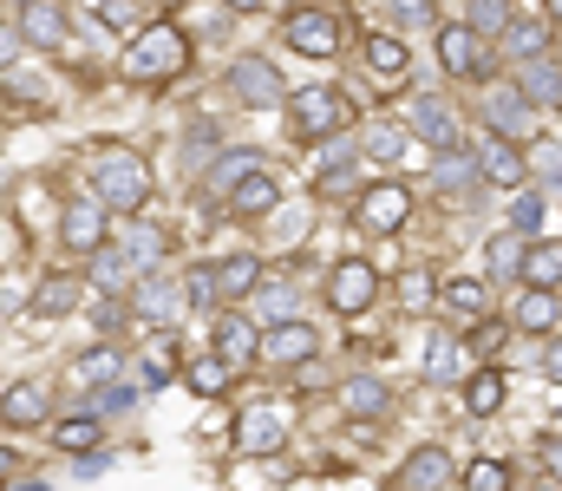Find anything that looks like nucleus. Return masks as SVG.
<instances>
[{"mask_svg": "<svg viewBox=\"0 0 562 491\" xmlns=\"http://www.w3.org/2000/svg\"><path fill=\"white\" fill-rule=\"evenodd\" d=\"M183 66H190V40H183V26H177V20H157V26H144L138 40L125 46V79H132V86L177 79Z\"/></svg>", "mask_w": 562, "mask_h": 491, "instance_id": "f257e3e1", "label": "nucleus"}, {"mask_svg": "<svg viewBox=\"0 0 562 491\" xmlns=\"http://www.w3.org/2000/svg\"><path fill=\"white\" fill-rule=\"evenodd\" d=\"M99 203L138 216L144 203H150V164H144L138 152H105V158H99Z\"/></svg>", "mask_w": 562, "mask_h": 491, "instance_id": "f03ea898", "label": "nucleus"}, {"mask_svg": "<svg viewBox=\"0 0 562 491\" xmlns=\"http://www.w3.org/2000/svg\"><path fill=\"white\" fill-rule=\"evenodd\" d=\"M288 105H294V132H301V138H334V132L353 119V105H347L334 86H307V92H294Z\"/></svg>", "mask_w": 562, "mask_h": 491, "instance_id": "7ed1b4c3", "label": "nucleus"}, {"mask_svg": "<svg viewBox=\"0 0 562 491\" xmlns=\"http://www.w3.org/2000/svg\"><path fill=\"white\" fill-rule=\"evenodd\" d=\"M327 302H334V315H360V309H373V302H380V276H373V263H360V256L334 263V276H327Z\"/></svg>", "mask_w": 562, "mask_h": 491, "instance_id": "20e7f679", "label": "nucleus"}, {"mask_svg": "<svg viewBox=\"0 0 562 491\" xmlns=\"http://www.w3.org/2000/svg\"><path fill=\"white\" fill-rule=\"evenodd\" d=\"M406 216H413V190H406V183H373V190H360V230H367V236H393Z\"/></svg>", "mask_w": 562, "mask_h": 491, "instance_id": "39448f33", "label": "nucleus"}, {"mask_svg": "<svg viewBox=\"0 0 562 491\" xmlns=\"http://www.w3.org/2000/svg\"><path fill=\"white\" fill-rule=\"evenodd\" d=\"M281 33H288L294 53H321V59L340 46V20H334L327 7H294V13L281 20Z\"/></svg>", "mask_w": 562, "mask_h": 491, "instance_id": "423d86ee", "label": "nucleus"}, {"mask_svg": "<svg viewBox=\"0 0 562 491\" xmlns=\"http://www.w3.org/2000/svg\"><path fill=\"white\" fill-rule=\"evenodd\" d=\"M59 243L79 249V256H99L105 249V203L99 197H72L66 216H59Z\"/></svg>", "mask_w": 562, "mask_h": 491, "instance_id": "0eeeda50", "label": "nucleus"}, {"mask_svg": "<svg viewBox=\"0 0 562 491\" xmlns=\"http://www.w3.org/2000/svg\"><path fill=\"white\" fill-rule=\"evenodd\" d=\"M438 59H445L451 79H477V72H491V53H484V40H477L471 26H438Z\"/></svg>", "mask_w": 562, "mask_h": 491, "instance_id": "6e6552de", "label": "nucleus"}, {"mask_svg": "<svg viewBox=\"0 0 562 491\" xmlns=\"http://www.w3.org/2000/svg\"><path fill=\"white\" fill-rule=\"evenodd\" d=\"M471 158H477V177H491V183H524L530 177V158L517 152V138H497V132H484L471 145Z\"/></svg>", "mask_w": 562, "mask_h": 491, "instance_id": "1a4fd4ad", "label": "nucleus"}, {"mask_svg": "<svg viewBox=\"0 0 562 491\" xmlns=\"http://www.w3.org/2000/svg\"><path fill=\"white\" fill-rule=\"evenodd\" d=\"M229 92H236L243 105H276L281 99V72L262 59V53H243V59L229 66Z\"/></svg>", "mask_w": 562, "mask_h": 491, "instance_id": "9d476101", "label": "nucleus"}, {"mask_svg": "<svg viewBox=\"0 0 562 491\" xmlns=\"http://www.w3.org/2000/svg\"><path fill=\"white\" fill-rule=\"evenodd\" d=\"M276 446H281V413L269 400L243 406V420H236V453H243V459H262V453H276Z\"/></svg>", "mask_w": 562, "mask_h": 491, "instance_id": "9b49d317", "label": "nucleus"}, {"mask_svg": "<svg viewBox=\"0 0 562 491\" xmlns=\"http://www.w3.org/2000/svg\"><path fill=\"white\" fill-rule=\"evenodd\" d=\"M530 112H537V105H530L517 86H491V92H484V119H491L497 138H530Z\"/></svg>", "mask_w": 562, "mask_h": 491, "instance_id": "f8f14e48", "label": "nucleus"}, {"mask_svg": "<svg viewBox=\"0 0 562 491\" xmlns=\"http://www.w3.org/2000/svg\"><path fill=\"white\" fill-rule=\"evenodd\" d=\"M413 125H419V138L445 158V152H464V125H458V112L445 105V99H419L413 105Z\"/></svg>", "mask_w": 562, "mask_h": 491, "instance_id": "ddd939ff", "label": "nucleus"}, {"mask_svg": "<svg viewBox=\"0 0 562 491\" xmlns=\"http://www.w3.org/2000/svg\"><path fill=\"white\" fill-rule=\"evenodd\" d=\"M210 354L229 360V367H249V360H262V327L243 322V315H223L216 334H210Z\"/></svg>", "mask_w": 562, "mask_h": 491, "instance_id": "4468645a", "label": "nucleus"}, {"mask_svg": "<svg viewBox=\"0 0 562 491\" xmlns=\"http://www.w3.org/2000/svg\"><path fill=\"white\" fill-rule=\"evenodd\" d=\"M307 354H321V334L307 322H281L262 334V360H276V367H301Z\"/></svg>", "mask_w": 562, "mask_h": 491, "instance_id": "2eb2a0df", "label": "nucleus"}, {"mask_svg": "<svg viewBox=\"0 0 562 491\" xmlns=\"http://www.w3.org/2000/svg\"><path fill=\"white\" fill-rule=\"evenodd\" d=\"M334 400H340V413H347V420H380V413L393 406L386 380H373V373H353V380H340V387H334Z\"/></svg>", "mask_w": 562, "mask_h": 491, "instance_id": "dca6fc26", "label": "nucleus"}, {"mask_svg": "<svg viewBox=\"0 0 562 491\" xmlns=\"http://www.w3.org/2000/svg\"><path fill=\"white\" fill-rule=\"evenodd\" d=\"M451 486V459L445 446H419L406 466H400V491H445Z\"/></svg>", "mask_w": 562, "mask_h": 491, "instance_id": "f3484780", "label": "nucleus"}, {"mask_svg": "<svg viewBox=\"0 0 562 491\" xmlns=\"http://www.w3.org/2000/svg\"><path fill=\"white\" fill-rule=\"evenodd\" d=\"M183 309H190V302H183V289H177V282H164V276H144V282H138V315H144V322L170 327Z\"/></svg>", "mask_w": 562, "mask_h": 491, "instance_id": "a211bd4d", "label": "nucleus"}, {"mask_svg": "<svg viewBox=\"0 0 562 491\" xmlns=\"http://www.w3.org/2000/svg\"><path fill=\"white\" fill-rule=\"evenodd\" d=\"M517 92H524L530 105H562V66L550 53L530 59V66H517Z\"/></svg>", "mask_w": 562, "mask_h": 491, "instance_id": "6ab92c4d", "label": "nucleus"}, {"mask_svg": "<svg viewBox=\"0 0 562 491\" xmlns=\"http://www.w3.org/2000/svg\"><path fill=\"white\" fill-rule=\"evenodd\" d=\"M20 40H33V46H59V40H66V7H59V0H33V7L20 13Z\"/></svg>", "mask_w": 562, "mask_h": 491, "instance_id": "aec40b11", "label": "nucleus"}, {"mask_svg": "<svg viewBox=\"0 0 562 491\" xmlns=\"http://www.w3.org/2000/svg\"><path fill=\"white\" fill-rule=\"evenodd\" d=\"M438 302H445L458 322H491V289H484V282H471V276H464V282H445V289H438Z\"/></svg>", "mask_w": 562, "mask_h": 491, "instance_id": "412c9836", "label": "nucleus"}, {"mask_svg": "<svg viewBox=\"0 0 562 491\" xmlns=\"http://www.w3.org/2000/svg\"><path fill=\"white\" fill-rule=\"evenodd\" d=\"M0 420H7V426H40V420H46V387H40V380H20V387H7V400H0Z\"/></svg>", "mask_w": 562, "mask_h": 491, "instance_id": "4be33fe9", "label": "nucleus"}, {"mask_svg": "<svg viewBox=\"0 0 562 491\" xmlns=\"http://www.w3.org/2000/svg\"><path fill=\"white\" fill-rule=\"evenodd\" d=\"M256 170H262V158H256V152H236V158H223L216 170H210V177H203V190H210V203H216V197L229 203V197H236V190H243V183H249Z\"/></svg>", "mask_w": 562, "mask_h": 491, "instance_id": "5701e85b", "label": "nucleus"}, {"mask_svg": "<svg viewBox=\"0 0 562 491\" xmlns=\"http://www.w3.org/2000/svg\"><path fill=\"white\" fill-rule=\"evenodd\" d=\"M497 406H504V373H497V367H477V373L464 380V413H471V420H491Z\"/></svg>", "mask_w": 562, "mask_h": 491, "instance_id": "b1692460", "label": "nucleus"}, {"mask_svg": "<svg viewBox=\"0 0 562 491\" xmlns=\"http://www.w3.org/2000/svg\"><path fill=\"white\" fill-rule=\"evenodd\" d=\"M510 327L550 334V327H557V295H550V289H524V295L510 302Z\"/></svg>", "mask_w": 562, "mask_h": 491, "instance_id": "393cba45", "label": "nucleus"}, {"mask_svg": "<svg viewBox=\"0 0 562 491\" xmlns=\"http://www.w3.org/2000/svg\"><path fill=\"white\" fill-rule=\"evenodd\" d=\"M431 183H438L445 197H464V190H477V158H471V152H445V158L431 164Z\"/></svg>", "mask_w": 562, "mask_h": 491, "instance_id": "a878e982", "label": "nucleus"}, {"mask_svg": "<svg viewBox=\"0 0 562 491\" xmlns=\"http://www.w3.org/2000/svg\"><path fill=\"white\" fill-rule=\"evenodd\" d=\"M562 282V243H530L524 249V289H557Z\"/></svg>", "mask_w": 562, "mask_h": 491, "instance_id": "bb28decb", "label": "nucleus"}, {"mask_svg": "<svg viewBox=\"0 0 562 491\" xmlns=\"http://www.w3.org/2000/svg\"><path fill=\"white\" fill-rule=\"evenodd\" d=\"M276 197H281L276 170H256V177L229 197V216H262V210H276Z\"/></svg>", "mask_w": 562, "mask_h": 491, "instance_id": "cd10ccee", "label": "nucleus"}, {"mask_svg": "<svg viewBox=\"0 0 562 491\" xmlns=\"http://www.w3.org/2000/svg\"><path fill=\"white\" fill-rule=\"evenodd\" d=\"M216 282H223V302H243V295L262 282V256H249V249H243V256H229V263L216 269Z\"/></svg>", "mask_w": 562, "mask_h": 491, "instance_id": "c85d7f7f", "label": "nucleus"}, {"mask_svg": "<svg viewBox=\"0 0 562 491\" xmlns=\"http://www.w3.org/2000/svg\"><path fill=\"white\" fill-rule=\"evenodd\" d=\"M79 309V276H46L33 289V315H72Z\"/></svg>", "mask_w": 562, "mask_h": 491, "instance_id": "c756f323", "label": "nucleus"}, {"mask_svg": "<svg viewBox=\"0 0 562 491\" xmlns=\"http://www.w3.org/2000/svg\"><path fill=\"white\" fill-rule=\"evenodd\" d=\"M504 53H510L517 66H530V59H543V53H550V33H543L537 20H530V26H517V20H510V33H504Z\"/></svg>", "mask_w": 562, "mask_h": 491, "instance_id": "7c9ffc66", "label": "nucleus"}, {"mask_svg": "<svg viewBox=\"0 0 562 491\" xmlns=\"http://www.w3.org/2000/svg\"><path fill=\"white\" fill-rule=\"evenodd\" d=\"M464 26H471L477 40H497V33H510V0H471Z\"/></svg>", "mask_w": 562, "mask_h": 491, "instance_id": "2f4dec72", "label": "nucleus"}, {"mask_svg": "<svg viewBox=\"0 0 562 491\" xmlns=\"http://www.w3.org/2000/svg\"><path fill=\"white\" fill-rule=\"evenodd\" d=\"M367 72L400 79V72H406V46H400V40H386V33H373V40H367Z\"/></svg>", "mask_w": 562, "mask_h": 491, "instance_id": "473e14b6", "label": "nucleus"}, {"mask_svg": "<svg viewBox=\"0 0 562 491\" xmlns=\"http://www.w3.org/2000/svg\"><path fill=\"white\" fill-rule=\"evenodd\" d=\"M53 439H59V453H92L99 446V420L92 413H72V420L53 426Z\"/></svg>", "mask_w": 562, "mask_h": 491, "instance_id": "72a5a7b5", "label": "nucleus"}, {"mask_svg": "<svg viewBox=\"0 0 562 491\" xmlns=\"http://www.w3.org/2000/svg\"><path fill=\"white\" fill-rule=\"evenodd\" d=\"M183 302H190V309H216V302H223V282H216V269H210V263L183 276Z\"/></svg>", "mask_w": 562, "mask_h": 491, "instance_id": "f704fd0d", "label": "nucleus"}, {"mask_svg": "<svg viewBox=\"0 0 562 491\" xmlns=\"http://www.w3.org/2000/svg\"><path fill=\"white\" fill-rule=\"evenodd\" d=\"M99 380H119V354H112V347H92V354L72 367V387H99Z\"/></svg>", "mask_w": 562, "mask_h": 491, "instance_id": "c9c22d12", "label": "nucleus"}, {"mask_svg": "<svg viewBox=\"0 0 562 491\" xmlns=\"http://www.w3.org/2000/svg\"><path fill=\"white\" fill-rule=\"evenodd\" d=\"M229 373H236V367H229V360H216V354H203V360H196V367H190V387H196V393H203V400H216V393H223V387H229Z\"/></svg>", "mask_w": 562, "mask_h": 491, "instance_id": "e433bc0d", "label": "nucleus"}, {"mask_svg": "<svg viewBox=\"0 0 562 491\" xmlns=\"http://www.w3.org/2000/svg\"><path fill=\"white\" fill-rule=\"evenodd\" d=\"M464 491H510V466L504 459H471L464 466Z\"/></svg>", "mask_w": 562, "mask_h": 491, "instance_id": "4c0bfd02", "label": "nucleus"}, {"mask_svg": "<svg viewBox=\"0 0 562 491\" xmlns=\"http://www.w3.org/2000/svg\"><path fill=\"white\" fill-rule=\"evenodd\" d=\"M92 276H99L105 289H119V282H132V256H125V243H112V249H99V256H92Z\"/></svg>", "mask_w": 562, "mask_h": 491, "instance_id": "58836bf2", "label": "nucleus"}, {"mask_svg": "<svg viewBox=\"0 0 562 491\" xmlns=\"http://www.w3.org/2000/svg\"><path fill=\"white\" fill-rule=\"evenodd\" d=\"M524 158H530V177H543V183H557V177H562V145H557V138H530V152H524Z\"/></svg>", "mask_w": 562, "mask_h": 491, "instance_id": "ea45409f", "label": "nucleus"}, {"mask_svg": "<svg viewBox=\"0 0 562 491\" xmlns=\"http://www.w3.org/2000/svg\"><path fill=\"white\" fill-rule=\"evenodd\" d=\"M360 190V170L353 164H340V170H321L314 177V197H353Z\"/></svg>", "mask_w": 562, "mask_h": 491, "instance_id": "a19ab883", "label": "nucleus"}, {"mask_svg": "<svg viewBox=\"0 0 562 491\" xmlns=\"http://www.w3.org/2000/svg\"><path fill=\"white\" fill-rule=\"evenodd\" d=\"M400 152H406V132H400V125H373V158H400Z\"/></svg>", "mask_w": 562, "mask_h": 491, "instance_id": "79ce46f5", "label": "nucleus"}, {"mask_svg": "<svg viewBox=\"0 0 562 491\" xmlns=\"http://www.w3.org/2000/svg\"><path fill=\"white\" fill-rule=\"evenodd\" d=\"M537 466L562 486V433H543V439H537Z\"/></svg>", "mask_w": 562, "mask_h": 491, "instance_id": "37998d69", "label": "nucleus"}, {"mask_svg": "<svg viewBox=\"0 0 562 491\" xmlns=\"http://www.w3.org/2000/svg\"><path fill=\"white\" fill-rule=\"evenodd\" d=\"M393 7V20H406V26H431L438 13H431V0H386Z\"/></svg>", "mask_w": 562, "mask_h": 491, "instance_id": "c03bdc74", "label": "nucleus"}, {"mask_svg": "<svg viewBox=\"0 0 562 491\" xmlns=\"http://www.w3.org/2000/svg\"><path fill=\"white\" fill-rule=\"evenodd\" d=\"M491 249H497V256H491V263H497V269H504V276H524V256H517V249H524V243H517V236H497V243H491Z\"/></svg>", "mask_w": 562, "mask_h": 491, "instance_id": "a18cd8bd", "label": "nucleus"}, {"mask_svg": "<svg viewBox=\"0 0 562 491\" xmlns=\"http://www.w3.org/2000/svg\"><path fill=\"white\" fill-rule=\"evenodd\" d=\"M504 347V322H477L471 327V354H497Z\"/></svg>", "mask_w": 562, "mask_h": 491, "instance_id": "49530a36", "label": "nucleus"}, {"mask_svg": "<svg viewBox=\"0 0 562 491\" xmlns=\"http://www.w3.org/2000/svg\"><path fill=\"white\" fill-rule=\"evenodd\" d=\"M400 295H406V309H425V302H431V276H419V269H413V276L400 282Z\"/></svg>", "mask_w": 562, "mask_h": 491, "instance_id": "de8ad7c7", "label": "nucleus"}, {"mask_svg": "<svg viewBox=\"0 0 562 491\" xmlns=\"http://www.w3.org/2000/svg\"><path fill=\"white\" fill-rule=\"evenodd\" d=\"M510 223H517V230H537V223H543V197H517Z\"/></svg>", "mask_w": 562, "mask_h": 491, "instance_id": "09e8293b", "label": "nucleus"}, {"mask_svg": "<svg viewBox=\"0 0 562 491\" xmlns=\"http://www.w3.org/2000/svg\"><path fill=\"white\" fill-rule=\"evenodd\" d=\"M288 302H294L288 289H276V295H262V315H269V327H281V322H288Z\"/></svg>", "mask_w": 562, "mask_h": 491, "instance_id": "8fccbe9b", "label": "nucleus"}, {"mask_svg": "<svg viewBox=\"0 0 562 491\" xmlns=\"http://www.w3.org/2000/svg\"><path fill=\"white\" fill-rule=\"evenodd\" d=\"M451 373H458V354H451V347H438V360L425 367V380H451Z\"/></svg>", "mask_w": 562, "mask_h": 491, "instance_id": "3c124183", "label": "nucleus"}, {"mask_svg": "<svg viewBox=\"0 0 562 491\" xmlns=\"http://www.w3.org/2000/svg\"><path fill=\"white\" fill-rule=\"evenodd\" d=\"M20 59V26H0V72Z\"/></svg>", "mask_w": 562, "mask_h": 491, "instance_id": "603ef678", "label": "nucleus"}, {"mask_svg": "<svg viewBox=\"0 0 562 491\" xmlns=\"http://www.w3.org/2000/svg\"><path fill=\"white\" fill-rule=\"evenodd\" d=\"M7 479H13V453L0 446V486H7Z\"/></svg>", "mask_w": 562, "mask_h": 491, "instance_id": "864d4df0", "label": "nucleus"}, {"mask_svg": "<svg viewBox=\"0 0 562 491\" xmlns=\"http://www.w3.org/2000/svg\"><path fill=\"white\" fill-rule=\"evenodd\" d=\"M223 7H229V13H256L262 0H223Z\"/></svg>", "mask_w": 562, "mask_h": 491, "instance_id": "5fc2aeb1", "label": "nucleus"}, {"mask_svg": "<svg viewBox=\"0 0 562 491\" xmlns=\"http://www.w3.org/2000/svg\"><path fill=\"white\" fill-rule=\"evenodd\" d=\"M543 367H550V373L562 380V347H550V360H543Z\"/></svg>", "mask_w": 562, "mask_h": 491, "instance_id": "6e6d98bb", "label": "nucleus"}, {"mask_svg": "<svg viewBox=\"0 0 562 491\" xmlns=\"http://www.w3.org/2000/svg\"><path fill=\"white\" fill-rule=\"evenodd\" d=\"M550 13H557V20H562V0H550Z\"/></svg>", "mask_w": 562, "mask_h": 491, "instance_id": "4d7b16f0", "label": "nucleus"}, {"mask_svg": "<svg viewBox=\"0 0 562 491\" xmlns=\"http://www.w3.org/2000/svg\"><path fill=\"white\" fill-rule=\"evenodd\" d=\"M20 7H33V0H20Z\"/></svg>", "mask_w": 562, "mask_h": 491, "instance_id": "13d9d810", "label": "nucleus"}]
</instances>
